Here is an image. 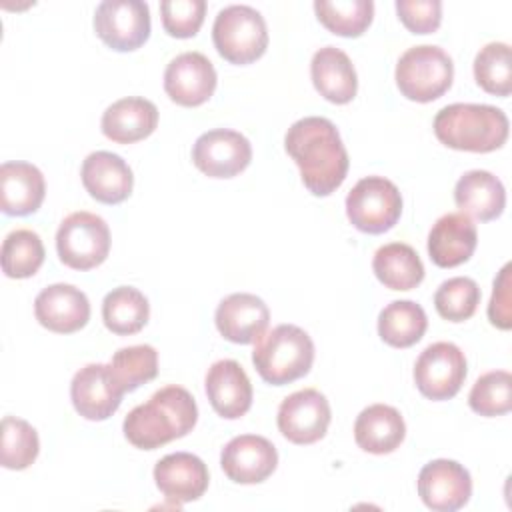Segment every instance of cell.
I'll return each instance as SVG.
<instances>
[{
  "label": "cell",
  "instance_id": "cell-17",
  "mask_svg": "<svg viewBox=\"0 0 512 512\" xmlns=\"http://www.w3.org/2000/svg\"><path fill=\"white\" fill-rule=\"evenodd\" d=\"M36 320L58 334H72L86 326L90 302L86 294L72 284H50L34 300Z\"/></svg>",
  "mask_w": 512,
  "mask_h": 512
},
{
  "label": "cell",
  "instance_id": "cell-3",
  "mask_svg": "<svg viewBox=\"0 0 512 512\" xmlns=\"http://www.w3.org/2000/svg\"><path fill=\"white\" fill-rule=\"evenodd\" d=\"M508 116L490 104H448L434 118L436 138L454 150L492 152L508 138Z\"/></svg>",
  "mask_w": 512,
  "mask_h": 512
},
{
  "label": "cell",
  "instance_id": "cell-9",
  "mask_svg": "<svg viewBox=\"0 0 512 512\" xmlns=\"http://www.w3.org/2000/svg\"><path fill=\"white\" fill-rule=\"evenodd\" d=\"M94 30L116 52L136 50L150 36V8L142 0H104L96 6Z\"/></svg>",
  "mask_w": 512,
  "mask_h": 512
},
{
  "label": "cell",
  "instance_id": "cell-26",
  "mask_svg": "<svg viewBox=\"0 0 512 512\" xmlns=\"http://www.w3.org/2000/svg\"><path fill=\"white\" fill-rule=\"evenodd\" d=\"M454 202L462 214L488 222L504 212L506 190L492 172L468 170L454 186Z\"/></svg>",
  "mask_w": 512,
  "mask_h": 512
},
{
  "label": "cell",
  "instance_id": "cell-13",
  "mask_svg": "<svg viewBox=\"0 0 512 512\" xmlns=\"http://www.w3.org/2000/svg\"><path fill=\"white\" fill-rule=\"evenodd\" d=\"M126 392L116 382L110 364L92 362L82 366L70 382V398L76 412L86 420L110 418Z\"/></svg>",
  "mask_w": 512,
  "mask_h": 512
},
{
  "label": "cell",
  "instance_id": "cell-28",
  "mask_svg": "<svg viewBox=\"0 0 512 512\" xmlns=\"http://www.w3.org/2000/svg\"><path fill=\"white\" fill-rule=\"evenodd\" d=\"M376 278L390 290H412L424 280V264L418 252L404 242H390L372 258Z\"/></svg>",
  "mask_w": 512,
  "mask_h": 512
},
{
  "label": "cell",
  "instance_id": "cell-36",
  "mask_svg": "<svg viewBox=\"0 0 512 512\" xmlns=\"http://www.w3.org/2000/svg\"><path fill=\"white\" fill-rule=\"evenodd\" d=\"M470 408L480 416H502L512 408V374L508 370H492L482 374L470 394Z\"/></svg>",
  "mask_w": 512,
  "mask_h": 512
},
{
  "label": "cell",
  "instance_id": "cell-8",
  "mask_svg": "<svg viewBox=\"0 0 512 512\" xmlns=\"http://www.w3.org/2000/svg\"><path fill=\"white\" fill-rule=\"evenodd\" d=\"M402 214V196L384 176H366L346 196V216L354 228L366 234L390 230Z\"/></svg>",
  "mask_w": 512,
  "mask_h": 512
},
{
  "label": "cell",
  "instance_id": "cell-1",
  "mask_svg": "<svg viewBox=\"0 0 512 512\" xmlns=\"http://www.w3.org/2000/svg\"><path fill=\"white\" fill-rule=\"evenodd\" d=\"M284 148L314 196H328L344 182L348 152L338 128L328 118L306 116L296 120L284 136Z\"/></svg>",
  "mask_w": 512,
  "mask_h": 512
},
{
  "label": "cell",
  "instance_id": "cell-4",
  "mask_svg": "<svg viewBox=\"0 0 512 512\" xmlns=\"http://www.w3.org/2000/svg\"><path fill=\"white\" fill-rule=\"evenodd\" d=\"M252 362L264 382L284 386L308 374L314 362V342L300 326L278 324L256 340Z\"/></svg>",
  "mask_w": 512,
  "mask_h": 512
},
{
  "label": "cell",
  "instance_id": "cell-27",
  "mask_svg": "<svg viewBox=\"0 0 512 512\" xmlns=\"http://www.w3.org/2000/svg\"><path fill=\"white\" fill-rule=\"evenodd\" d=\"M406 436L402 414L388 404H372L364 408L354 422L356 444L370 454L394 452Z\"/></svg>",
  "mask_w": 512,
  "mask_h": 512
},
{
  "label": "cell",
  "instance_id": "cell-20",
  "mask_svg": "<svg viewBox=\"0 0 512 512\" xmlns=\"http://www.w3.org/2000/svg\"><path fill=\"white\" fill-rule=\"evenodd\" d=\"M204 386L214 412L222 418L236 420L252 406L250 378L236 360H216L206 372Z\"/></svg>",
  "mask_w": 512,
  "mask_h": 512
},
{
  "label": "cell",
  "instance_id": "cell-10",
  "mask_svg": "<svg viewBox=\"0 0 512 512\" xmlns=\"http://www.w3.org/2000/svg\"><path fill=\"white\" fill-rule=\"evenodd\" d=\"M466 378V356L452 342L426 346L414 364L416 388L430 400H448L458 394Z\"/></svg>",
  "mask_w": 512,
  "mask_h": 512
},
{
  "label": "cell",
  "instance_id": "cell-24",
  "mask_svg": "<svg viewBox=\"0 0 512 512\" xmlns=\"http://www.w3.org/2000/svg\"><path fill=\"white\" fill-rule=\"evenodd\" d=\"M100 126L108 140L116 144H132L156 130L158 108L146 98L126 96L104 110Z\"/></svg>",
  "mask_w": 512,
  "mask_h": 512
},
{
  "label": "cell",
  "instance_id": "cell-35",
  "mask_svg": "<svg viewBox=\"0 0 512 512\" xmlns=\"http://www.w3.org/2000/svg\"><path fill=\"white\" fill-rule=\"evenodd\" d=\"M40 452L38 432L32 424L16 416L2 418V444H0V460L8 470H24L28 468Z\"/></svg>",
  "mask_w": 512,
  "mask_h": 512
},
{
  "label": "cell",
  "instance_id": "cell-40",
  "mask_svg": "<svg viewBox=\"0 0 512 512\" xmlns=\"http://www.w3.org/2000/svg\"><path fill=\"white\" fill-rule=\"evenodd\" d=\"M510 264H504L498 278L494 280L492 298L488 304V318L490 324L500 330H510L512 326V312H510Z\"/></svg>",
  "mask_w": 512,
  "mask_h": 512
},
{
  "label": "cell",
  "instance_id": "cell-21",
  "mask_svg": "<svg viewBox=\"0 0 512 512\" xmlns=\"http://www.w3.org/2000/svg\"><path fill=\"white\" fill-rule=\"evenodd\" d=\"M80 176L86 192L102 204L124 202L134 186L130 166L122 160V156L108 150L88 154L82 162Z\"/></svg>",
  "mask_w": 512,
  "mask_h": 512
},
{
  "label": "cell",
  "instance_id": "cell-31",
  "mask_svg": "<svg viewBox=\"0 0 512 512\" xmlns=\"http://www.w3.org/2000/svg\"><path fill=\"white\" fill-rule=\"evenodd\" d=\"M44 256V244L34 230H12L0 250L2 272L8 278H30L40 270Z\"/></svg>",
  "mask_w": 512,
  "mask_h": 512
},
{
  "label": "cell",
  "instance_id": "cell-15",
  "mask_svg": "<svg viewBox=\"0 0 512 512\" xmlns=\"http://www.w3.org/2000/svg\"><path fill=\"white\" fill-rule=\"evenodd\" d=\"M164 90L180 106H200L216 90V70L202 52H182L164 70Z\"/></svg>",
  "mask_w": 512,
  "mask_h": 512
},
{
  "label": "cell",
  "instance_id": "cell-33",
  "mask_svg": "<svg viewBox=\"0 0 512 512\" xmlns=\"http://www.w3.org/2000/svg\"><path fill=\"white\" fill-rule=\"evenodd\" d=\"M476 84L494 96L512 92V56L506 42H488L474 58Z\"/></svg>",
  "mask_w": 512,
  "mask_h": 512
},
{
  "label": "cell",
  "instance_id": "cell-16",
  "mask_svg": "<svg viewBox=\"0 0 512 512\" xmlns=\"http://www.w3.org/2000/svg\"><path fill=\"white\" fill-rule=\"evenodd\" d=\"M220 466L236 484H258L276 470L278 452L264 436L240 434L222 448Z\"/></svg>",
  "mask_w": 512,
  "mask_h": 512
},
{
  "label": "cell",
  "instance_id": "cell-32",
  "mask_svg": "<svg viewBox=\"0 0 512 512\" xmlns=\"http://www.w3.org/2000/svg\"><path fill=\"white\" fill-rule=\"evenodd\" d=\"M314 12L318 20L338 36H360L372 22V0H316Z\"/></svg>",
  "mask_w": 512,
  "mask_h": 512
},
{
  "label": "cell",
  "instance_id": "cell-18",
  "mask_svg": "<svg viewBox=\"0 0 512 512\" xmlns=\"http://www.w3.org/2000/svg\"><path fill=\"white\" fill-rule=\"evenodd\" d=\"M206 464L190 452H174L160 458L154 466V482L166 500L186 504L198 500L208 488Z\"/></svg>",
  "mask_w": 512,
  "mask_h": 512
},
{
  "label": "cell",
  "instance_id": "cell-22",
  "mask_svg": "<svg viewBox=\"0 0 512 512\" xmlns=\"http://www.w3.org/2000/svg\"><path fill=\"white\" fill-rule=\"evenodd\" d=\"M478 244L476 224L462 212L440 216L428 234L430 260L440 268H454L470 260Z\"/></svg>",
  "mask_w": 512,
  "mask_h": 512
},
{
  "label": "cell",
  "instance_id": "cell-12",
  "mask_svg": "<svg viewBox=\"0 0 512 512\" xmlns=\"http://www.w3.org/2000/svg\"><path fill=\"white\" fill-rule=\"evenodd\" d=\"M330 404L316 388L286 396L278 408V430L294 444H314L324 438L330 424Z\"/></svg>",
  "mask_w": 512,
  "mask_h": 512
},
{
  "label": "cell",
  "instance_id": "cell-2",
  "mask_svg": "<svg viewBox=\"0 0 512 512\" xmlns=\"http://www.w3.org/2000/svg\"><path fill=\"white\" fill-rule=\"evenodd\" d=\"M198 420V408L192 394L176 384L156 390L148 402L138 404L124 418L126 440L140 450L160 448L186 436Z\"/></svg>",
  "mask_w": 512,
  "mask_h": 512
},
{
  "label": "cell",
  "instance_id": "cell-23",
  "mask_svg": "<svg viewBox=\"0 0 512 512\" xmlns=\"http://www.w3.org/2000/svg\"><path fill=\"white\" fill-rule=\"evenodd\" d=\"M46 194L42 172L30 162H4L0 166V206L8 216L34 214Z\"/></svg>",
  "mask_w": 512,
  "mask_h": 512
},
{
  "label": "cell",
  "instance_id": "cell-37",
  "mask_svg": "<svg viewBox=\"0 0 512 512\" xmlns=\"http://www.w3.org/2000/svg\"><path fill=\"white\" fill-rule=\"evenodd\" d=\"M478 304L480 288L472 278L466 276L444 280L434 294V306L438 314L448 322H464L472 318Z\"/></svg>",
  "mask_w": 512,
  "mask_h": 512
},
{
  "label": "cell",
  "instance_id": "cell-19",
  "mask_svg": "<svg viewBox=\"0 0 512 512\" xmlns=\"http://www.w3.org/2000/svg\"><path fill=\"white\" fill-rule=\"evenodd\" d=\"M270 320V310L262 298L248 292H234L220 300L214 322L218 332L234 344L256 342Z\"/></svg>",
  "mask_w": 512,
  "mask_h": 512
},
{
  "label": "cell",
  "instance_id": "cell-5",
  "mask_svg": "<svg viewBox=\"0 0 512 512\" xmlns=\"http://www.w3.org/2000/svg\"><path fill=\"white\" fill-rule=\"evenodd\" d=\"M212 40L218 54L230 64H250L266 52V20L252 6L230 4L216 14Z\"/></svg>",
  "mask_w": 512,
  "mask_h": 512
},
{
  "label": "cell",
  "instance_id": "cell-25",
  "mask_svg": "<svg viewBox=\"0 0 512 512\" xmlns=\"http://www.w3.org/2000/svg\"><path fill=\"white\" fill-rule=\"evenodd\" d=\"M314 88L328 102L348 104L358 90V78L348 54L336 46H324L314 52L310 62Z\"/></svg>",
  "mask_w": 512,
  "mask_h": 512
},
{
  "label": "cell",
  "instance_id": "cell-29",
  "mask_svg": "<svg viewBox=\"0 0 512 512\" xmlns=\"http://www.w3.org/2000/svg\"><path fill=\"white\" fill-rule=\"evenodd\" d=\"M150 316V304L146 296L134 286H118L110 290L102 300L104 326L118 334L130 336L140 332Z\"/></svg>",
  "mask_w": 512,
  "mask_h": 512
},
{
  "label": "cell",
  "instance_id": "cell-34",
  "mask_svg": "<svg viewBox=\"0 0 512 512\" xmlns=\"http://www.w3.org/2000/svg\"><path fill=\"white\" fill-rule=\"evenodd\" d=\"M110 370L124 392H134L158 374V352L150 344L126 346L114 352Z\"/></svg>",
  "mask_w": 512,
  "mask_h": 512
},
{
  "label": "cell",
  "instance_id": "cell-14",
  "mask_svg": "<svg viewBox=\"0 0 512 512\" xmlns=\"http://www.w3.org/2000/svg\"><path fill=\"white\" fill-rule=\"evenodd\" d=\"M418 496L430 510L456 512L472 496L470 472L456 460H432L418 474Z\"/></svg>",
  "mask_w": 512,
  "mask_h": 512
},
{
  "label": "cell",
  "instance_id": "cell-11",
  "mask_svg": "<svg viewBox=\"0 0 512 512\" xmlns=\"http://www.w3.org/2000/svg\"><path fill=\"white\" fill-rule=\"evenodd\" d=\"M252 160L248 138L236 130L214 128L200 134L192 146L194 166L210 178H232Z\"/></svg>",
  "mask_w": 512,
  "mask_h": 512
},
{
  "label": "cell",
  "instance_id": "cell-6",
  "mask_svg": "<svg viewBox=\"0 0 512 512\" xmlns=\"http://www.w3.org/2000/svg\"><path fill=\"white\" fill-rule=\"evenodd\" d=\"M394 76L402 96L414 102H432L452 86L454 64L440 46L420 44L400 56Z\"/></svg>",
  "mask_w": 512,
  "mask_h": 512
},
{
  "label": "cell",
  "instance_id": "cell-39",
  "mask_svg": "<svg viewBox=\"0 0 512 512\" xmlns=\"http://www.w3.org/2000/svg\"><path fill=\"white\" fill-rule=\"evenodd\" d=\"M396 12L402 24L414 34H430L442 22L440 0H396Z\"/></svg>",
  "mask_w": 512,
  "mask_h": 512
},
{
  "label": "cell",
  "instance_id": "cell-7",
  "mask_svg": "<svg viewBox=\"0 0 512 512\" xmlns=\"http://www.w3.org/2000/svg\"><path fill=\"white\" fill-rule=\"evenodd\" d=\"M56 250L68 268H96L110 252V228L98 214L86 210L72 212L58 226Z\"/></svg>",
  "mask_w": 512,
  "mask_h": 512
},
{
  "label": "cell",
  "instance_id": "cell-38",
  "mask_svg": "<svg viewBox=\"0 0 512 512\" xmlns=\"http://www.w3.org/2000/svg\"><path fill=\"white\" fill-rule=\"evenodd\" d=\"M162 26L174 38H190L194 36L206 14L204 0H164L160 2Z\"/></svg>",
  "mask_w": 512,
  "mask_h": 512
},
{
  "label": "cell",
  "instance_id": "cell-30",
  "mask_svg": "<svg viewBox=\"0 0 512 512\" xmlns=\"http://www.w3.org/2000/svg\"><path fill=\"white\" fill-rule=\"evenodd\" d=\"M428 328L426 312L412 300H394L386 304L378 316L380 338L394 348L416 344Z\"/></svg>",
  "mask_w": 512,
  "mask_h": 512
}]
</instances>
